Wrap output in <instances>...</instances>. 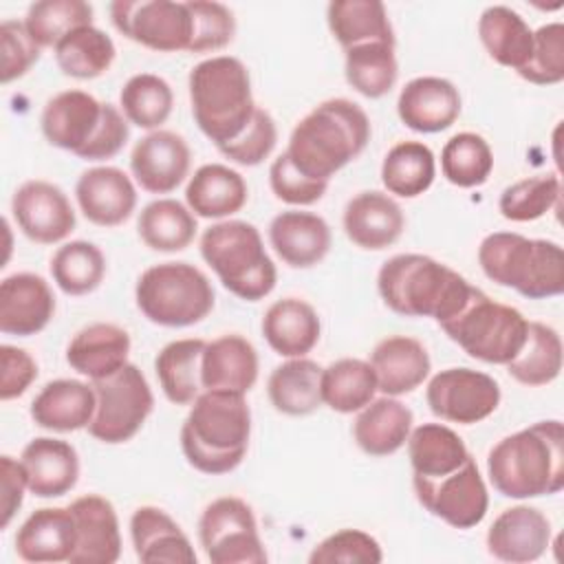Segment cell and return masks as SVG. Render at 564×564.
<instances>
[{
    "mask_svg": "<svg viewBox=\"0 0 564 564\" xmlns=\"http://www.w3.org/2000/svg\"><path fill=\"white\" fill-rule=\"evenodd\" d=\"M368 141L366 110L350 99L335 97L317 104L295 123L284 154L306 178L328 183L366 150Z\"/></svg>",
    "mask_w": 564,
    "mask_h": 564,
    "instance_id": "6da1fadb",
    "label": "cell"
},
{
    "mask_svg": "<svg viewBox=\"0 0 564 564\" xmlns=\"http://www.w3.org/2000/svg\"><path fill=\"white\" fill-rule=\"evenodd\" d=\"M487 476L513 500L553 496L564 487V425L538 421L500 438L487 454Z\"/></svg>",
    "mask_w": 564,
    "mask_h": 564,
    "instance_id": "7a4b0ae2",
    "label": "cell"
},
{
    "mask_svg": "<svg viewBox=\"0 0 564 564\" xmlns=\"http://www.w3.org/2000/svg\"><path fill=\"white\" fill-rule=\"evenodd\" d=\"M249 438L247 397L227 390H203L181 427V449L187 463L209 476L234 471L249 449Z\"/></svg>",
    "mask_w": 564,
    "mask_h": 564,
    "instance_id": "3957f363",
    "label": "cell"
},
{
    "mask_svg": "<svg viewBox=\"0 0 564 564\" xmlns=\"http://www.w3.org/2000/svg\"><path fill=\"white\" fill-rule=\"evenodd\" d=\"M383 304L403 317H432L438 326L454 317L474 286L458 271L423 253H399L377 273Z\"/></svg>",
    "mask_w": 564,
    "mask_h": 564,
    "instance_id": "277c9868",
    "label": "cell"
},
{
    "mask_svg": "<svg viewBox=\"0 0 564 564\" xmlns=\"http://www.w3.org/2000/svg\"><path fill=\"white\" fill-rule=\"evenodd\" d=\"M40 128L53 148L84 161L117 156L130 137L128 119L117 106L79 88L53 95L42 108Z\"/></svg>",
    "mask_w": 564,
    "mask_h": 564,
    "instance_id": "5b68a950",
    "label": "cell"
},
{
    "mask_svg": "<svg viewBox=\"0 0 564 564\" xmlns=\"http://www.w3.org/2000/svg\"><path fill=\"white\" fill-rule=\"evenodd\" d=\"M192 115L198 130L216 145L234 141L256 112L251 77L234 55L198 62L187 77Z\"/></svg>",
    "mask_w": 564,
    "mask_h": 564,
    "instance_id": "8992f818",
    "label": "cell"
},
{
    "mask_svg": "<svg viewBox=\"0 0 564 564\" xmlns=\"http://www.w3.org/2000/svg\"><path fill=\"white\" fill-rule=\"evenodd\" d=\"M478 264L491 282L529 300L557 297L564 291V251L553 240L494 231L478 247Z\"/></svg>",
    "mask_w": 564,
    "mask_h": 564,
    "instance_id": "52a82bcc",
    "label": "cell"
},
{
    "mask_svg": "<svg viewBox=\"0 0 564 564\" xmlns=\"http://www.w3.org/2000/svg\"><path fill=\"white\" fill-rule=\"evenodd\" d=\"M198 249L223 286L236 297L258 302L275 289L278 269L256 225L229 218L218 220L203 231Z\"/></svg>",
    "mask_w": 564,
    "mask_h": 564,
    "instance_id": "ba28073f",
    "label": "cell"
},
{
    "mask_svg": "<svg viewBox=\"0 0 564 564\" xmlns=\"http://www.w3.org/2000/svg\"><path fill=\"white\" fill-rule=\"evenodd\" d=\"M137 308L152 324L185 328L203 322L216 304L209 278L189 262L148 267L134 286Z\"/></svg>",
    "mask_w": 564,
    "mask_h": 564,
    "instance_id": "9c48e42d",
    "label": "cell"
},
{
    "mask_svg": "<svg viewBox=\"0 0 564 564\" xmlns=\"http://www.w3.org/2000/svg\"><path fill=\"white\" fill-rule=\"evenodd\" d=\"M441 328L469 357L507 366L527 341L529 319L518 308L496 302L474 286L463 308L443 322Z\"/></svg>",
    "mask_w": 564,
    "mask_h": 564,
    "instance_id": "30bf717a",
    "label": "cell"
},
{
    "mask_svg": "<svg viewBox=\"0 0 564 564\" xmlns=\"http://www.w3.org/2000/svg\"><path fill=\"white\" fill-rule=\"evenodd\" d=\"M97 408L86 427L93 438L106 445H119L137 436L154 410V394L145 375L134 364H126L117 372L90 381Z\"/></svg>",
    "mask_w": 564,
    "mask_h": 564,
    "instance_id": "8fae6325",
    "label": "cell"
},
{
    "mask_svg": "<svg viewBox=\"0 0 564 564\" xmlns=\"http://www.w3.org/2000/svg\"><path fill=\"white\" fill-rule=\"evenodd\" d=\"M198 540L212 564H264L267 551L251 507L236 496L212 500L198 518Z\"/></svg>",
    "mask_w": 564,
    "mask_h": 564,
    "instance_id": "7c38bea8",
    "label": "cell"
},
{
    "mask_svg": "<svg viewBox=\"0 0 564 564\" xmlns=\"http://www.w3.org/2000/svg\"><path fill=\"white\" fill-rule=\"evenodd\" d=\"M108 11L115 29L128 40L156 53H189L194 18L187 2L115 0Z\"/></svg>",
    "mask_w": 564,
    "mask_h": 564,
    "instance_id": "4fadbf2b",
    "label": "cell"
},
{
    "mask_svg": "<svg viewBox=\"0 0 564 564\" xmlns=\"http://www.w3.org/2000/svg\"><path fill=\"white\" fill-rule=\"evenodd\" d=\"M412 487L421 507L454 529H471L487 516L489 494L474 456L441 478L412 476Z\"/></svg>",
    "mask_w": 564,
    "mask_h": 564,
    "instance_id": "5bb4252c",
    "label": "cell"
},
{
    "mask_svg": "<svg viewBox=\"0 0 564 564\" xmlns=\"http://www.w3.org/2000/svg\"><path fill=\"white\" fill-rule=\"evenodd\" d=\"M498 381L474 368H445L425 388L430 412L447 423L474 425L491 416L500 405Z\"/></svg>",
    "mask_w": 564,
    "mask_h": 564,
    "instance_id": "9a60e30c",
    "label": "cell"
},
{
    "mask_svg": "<svg viewBox=\"0 0 564 564\" xmlns=\"http://www.w3.org/2000/svg\"><path fill=\"white\" fill-rule=\"evenodd\" d=\"M11 214L18 229L37 245L64 242L77 225L64 189L42 178L26 181L13 192Z\"/></svg>",
    "mask_w": 564,
    "mask_h": 564,
    "instance_id": "2e32d148",
    "label": "cell"
},
{
    "mask_svg": "<svg viewBox=\"0 0 564 564\" xmlns=\"http://www.w3.org/2000/svg\"><path fill=\"white\" fill-rule=\"evenodd\" d=\"M192 152L187 141L172 130H152L130 152V172L150 194L174 192L189 174Z\"/></svg>",
    "mask_w": 564,
    "mask_h": 564,
    "instance_id": "e0dca14e",
    "label": "cell"
},
{
    "mask_svg": "<svg viewBox=\"0 0 564 564\" xmlns=\"http://www.w3.org/2000/svg\"><path fill=\"white\" fill-rule=\"evenodd\" d=\"M75 198L88 223L97 227H119L137 207V187L123 170L95 165L79 174Z\"/></svg>",
    "mask_w": 564,
    "mask_h": 564,
    "instance_id": "ac0fdd59",
    "label": "cell"
},
{
    "mask_svg": "<svg viewBox=\"0 0 564 564\" xmlns=\"http://www.w3.org/2000/svg\"><path fill=\"white\" fill-rule=\"evenodd\" d=\"M551 520L535 507L505 509L487 531V551L500 562L527 564L540 560L551 546Z\"/></svg>",
    "mask_w": 564,
    "mask_h": 564,
    "instance_id": "d6986e66",
    "label": "cell"
},
{
    "mask_svg": "<svg viewBox=\"0 0 564 564\" xmlns=\"http://www.w3.org/2000/svg\"><path fill=\"white\" fill-rule=\"evenodd\" d=\"M55 315V295L37 273H13L0 282V330L31 337L42 333Z\"/></svg>",
    "mask_w": 564,
    "mask_h": 564,
    "instance_id": "ffe728a7",
    "label": "cell"
},
{
    "mask_svg": "<svg viewBox=\"0 0 564 564\" xmlns=\"http://www.w3.org/2000/svg\"><path fill=\"white\" fill-rule=\"evenodd\" d=\"M463 108L458 88L436 75L410 79L397 99V112L405 128L423 134H436L454 126Z\"/></svg>",
    "mask_w": 564,
    "mask_h": 564,
    "instance_id": "44dd1931",
    "label": "cell"
},
{
    "mask_svg": "<svg viewBox=\"0 0 564 564\" xmlns=\"http://www.w3.org/2000/svg\"><path fill=\"white\" fill-rule=\"evenodd\" d=\"M341 225L346 238L355 247L366 251H383L401 238L405 216L401 205L390 194L366 189L346 203Z\"/></svg>",
    "mask_w": 564,
    "mask_h": 564,
    "instance_id": "7402d4cb",
    "label": "cell"
},
{
    "mask_svg": "<svg viewBox=\"0 0 564 564\" xmlns=\"http://www.w3.org/2000/svg\"><path fill=\"white\" fill-rule=\"evenodd\" d=\"M68 507L77 527L70 564H115L121 555V531L112 502L99 494H86Z\"/></svg>",
    "mask_w": 564,
    "mask_h": 564,
    "instance_id": "603a6c76",
    "label": "cell"
},
{
    "mask_svg": "<svg viewBox=\"0 0 564 564\" xmlns=\"http://www.w3.org/2000/svg\"><path fill=\"white\" fill-rule=\"evenodd\" d=\"M269 242L284 264L293 269H311L328 256L333 234L319 214L286 209L273 216L269 225Z\"/></svg>",
    "mask_w": 564,
    "mask_h": 564,
    "instance_id": "cb8c5ba5",
    "label": "cell"
},
{
    "mask_svg": "<svg viewBox=\"0 0 564 564\" xmlns=\"http://www.w3.org/2000/svg\"><path fill=\"white\" fill-rule=\"evenodd\" d=\"M15 553L31 564L70 562L77 544V527L70 507L35 509L15 533Z\"/></svg>",
    "mask_w": 564,
    "mask_h": 564,
    "instance_id": "d4e9b609",
    "label": "cell"
},
{
    "mask_svg": "<svg viewBox=\"0 0 564 564\" xmlns=\"http://www.w3.org/2000/svg\"><path fill=\"white\" fill-rule=\"evenodd\" d=\"M29 491L37 498H59L79 480L77 449L53 436L29 441L20 454Z\"/></svg>",
    "mask_w": 564,
    "mask_h": 564,
    "instance_id": "484cf974",
    "label": "cell"
},
{
    "mask_svg": "<svg viewBox=\"0 0 564 564\" xmlns=\"http://www.w3.org/2000/svg\"><path fill=\"white\" fill-rule=\"evenodd\" d=\"M258 350L242 335L229 333L205 344L200 359L203 390L247 394L258 381Z\"/></svg>",
    "mask_w": 564,
    "mask_h": 564,
    "instance_id": "4316f807",
    "label": "cell"
},
{
    "mask_svg": "<svg viewBox=\"0 0 564 564\" xmlns=\"http://www.w3.org/2000/svg\"><path fill=\"white\" fill-rule=\"evenodd\" d=\"M134 555L145 564H196V553L181 524L163 509L143 505L130 518Z\"/></svg>",
    "mask_w": 564,
    "mask_h": 564,
    "instance_id": "83f0119b",
    "label": "cell"
},
{
    "mask_svg": "<svg viewBox=\"0 0 564 564\" xmlns=\"http://www.w3.org/2000/svg\"><path fill=\"white\" fill-rule=\"evenodd\" d=\"M370 366L375 370L379 392L401 397L423 386L432 370V359L419 339L390 335L372 348Z\"/></svg>",
    "mask_w": 564,
    "mask_h": 564,
    "instance_id": "f1b7e54d",
    "label": "cell"
},
{
    "mask_svg": "<svg viewBox=\"0 0 564 564\" xmlns=\"http://www.w3.org/2000/svg\"><path fill=\"white\" fill-rule=\"evenodd\" d=\"M97 408L93 383L79 379L48 381L31 401V419L48 432H77L90 425Z\"/></svg>",
    "mask_w": 564,
    "mask_h": 564,
    "instance_id": "f546056e",
    "label": "cell"
},
{
    "mask_svg": "<svg viewBox=\"0 0 564 564\" xmlns=\"http://www.w3.org/2000/svg\"><path fill=\"white\" fill-rule=\"evenodd\" d=\"M130 335L110 322H95L73 335L66 346V361L90 381L104 379L128 364Z\"/></svg>",
    "mask_w": 564,
    "mask_h": 564,
    "instance_id": "4dcf8cb0",
    "label": "cell"
},
{
    "mask_svg": "<svg viewBox=\"0 0 564 564\" xmlns=\"http://www.w3.org/2000/svg\"><path fill=\"white\" fill-rule=\"evenodd\" d=\"M262 335L280 357H306L319 341L322 322L317 311L300 297L273 302L262 317Z\"/></svg>",
    "mask_w": 564,
    "mask_h": 564,
    "instance_id": "1f68e13d",
    "label": "cell"
},
{
    "mask_svg": "<svg viewBox=\"0 0 564 564\" xmlns=\"http://www.w3.org/2000/svg\"><path fill=\"white\" fill-rule=\"evenodd\" d=\"M247 198L249 187L242 174L223 163L200 165L185 187V203L200 218L227 220L247 205Z\"/></svg>",
    "mask_w": 564,
    "mask_h": 564,
    "instance_id": "d6a6232c",
    "label": "cell"
},
{
    "mask_svg": "<svg viewBox=\"0 0 564 564\" xmlns=\"http://www.w3.org/2000/svg\"><path fill=\"white\" fill-rule=\"evenodd\" d=\"M412 423V410L397 397L383 394L359 410L352 423V438L368 456H390L408 443Z\"/></svg>",
    "mask_w": 564,
    "mask_h": 564,
    "instance_id": "836d02e7",
    "label": "cell"
},
{
    "mask_svg": "<svg viewBox=\"0 0 564 564\" xmlns=\"http://www.w3.org/2000/svg\"><path fill=\"white\" fill-rule=\"evenodd\" d=\"M478 40L496 64L516 73L524 68L533 51V29L518 11L505 4H491L480 13Z\"/></svg>",
    "mask_w": 564,
    "mask_h": 564,
    "instance_id": "e575fe53",
    "label": "cell"
},
{
    "mask_svg": "<svg viewBox=\"0 0 564 564\" xmlns=\"http://www.w3.org/2000/svg\"><path fill=\"white\" fill-rule=\"evenodd\" d=\"M322 366L308 357H293L275 366L267 381L271 405L286 416H306L324 405Z\"/></svg>",
    "mask_w": 564,
    "mask_h": 564,
    "instance_id": "d590c367",
    "label": "cell"
},
{
    "mask_svg": "<svg viewBox=\"0 0 564 564\" xmlns=\"http://www.w3.org/2000/svg\"><path fill=\"white\" fill-rule=\"evenodd\" d=\"M205 339L185 337L165 344L156 359L154 372L165 399L174 405H192L203 392L200 383V359Z\"/></svg>",
    "mask_w": 564,
    "mask_h": 564,
    "instance_id": "8d00e7d4",
    "label": "cell"
},
{
    "mask_svg": "<svg viewBox=\"0 0 564 564\" xmlns=\"http://www.w3.org/2000/svg\"><path fill=\"white\" fill-rule=\"evenodd\" d=\"M405 445L412 476L419 478H441L471 458L465 441L443 423L412 427Z\"/></svg>",
    "mask_w": 564,
    "mask_h": 564,
    "instance_id": "74e56055",
    "label": "cell"
},
{
    "mask_svg": "<svg viewBox=\"0 0 564 564\" xmlns=\"http://www.w3.org/2000/svg\"><path fill=\"white\" fill-rule=\"evenodd\" d=\"M141 242L159 253H176L187 249L198 231L194 212L174 198H156L148 203L137 220Z\"/></svg>",
    "mask_w": 564,
    "mask_h": 564,
    "instance_id": "f35d334b",
    "label": "cell"
},
{
    "mask_svg": "<svg viewBox=\"0 0 564 564\" xmlns=\"http://www.w3.org/2000/svg\"><path fill=\"white\" fill-rule=\"evenodd\" d=\"M326 22L344 51L366 42L397 44L388 11L377 0H333L326 7Z\"/></svg>",
    "mask_w": 564,
    "mask_h": 564,
    "instance_id": "ab89813d",
    "label": "cell"
},
{
    "mask_svg": "<svg viewBox=\"0 0 564 564\" xmlns=\"http://www.w3.org/2000/svg\"><path fill=\"white\" fill-rule=\"evenodd\" d=\"M436 178V156L423 141L394 143L381 163V183L388 194L416 198L425 194Z\"/></svg>",
    "mask_w": 564,
    "mask_h": 564,
    "instance_id": "60d3db41",
    "label": "cell"
},
{
    "mask_svg": "<svg viewBox=\"0 0 564 564\" xmlns=\"http://www.w3.org/2000/svg\"><path fill=\"white\" fill-rule=\"evenodd\" d=\"M344 75L348 86L368 99L388 95L399 77L394 42H366L346 48Z\"/></svg>",
    "mask_w": 564,
    "mask_h": 564,
    "instance_id": "b9f144b4",
    "label": "cell"
},
{
    "mask_svg": "<svg viewBox=\"0 0 564 564\" xmlns=\"http://www.w3.org/2000/svg\"><path fill=\"white\" fill-rule=\"evenodd\" d=\"M55 62L66 77L95 79L108 73L115 62L117 46L112 37L95 24L79 26L62 37L55 48Z\"/></svg>",
    "mask_w": 564,
    "mask_h": 564,
    "instance_id": "7bdbcfd3",
    "label": "cell"
},
{
    "mask_svg": "<svg viewBox=\"0 0 564 564\" xmlns=\"http://www.w3.org/2000/svg\"><path fill=\"white\" fill-rule=\"evenodd\" d=\"M377 390V377L370 361L344 357L322 370V401L333 412H359L375 399Z\"/></svg>",
    "mask_w": 564,
    "mask_h": 564,
    "instance_id": "ee69618b",
    "label": "cell"
},
{
    "mask_svg": "<svg viewBox=\"0 0 564 564\" xmlns=\"http://www.w3.org/2000/svg\"><path fill=\"white\" fill-rule=\"evenodd\" d=\"M509 377L529 388L553 383L562 372L560 333L542 322H529L522 350L507 364Z\"/></svg>",
    "mask_w": 564,
    "mask_h": 564,
    "instance_id": "f6af8a7d",
    "label": "cell"
},
{
    "mask_svg": "<svg viewBox=\"0 0 564 564\" xmlns=\"http://www.w3.org/2000/svg\"><path fill=\"white\" fill-rule=\"evenodd\" d=\"M48 269L62 293L88 295L104 282L106 256L95 242L70 240L57 247Z\"/></svg>",
    "mask_w": 564,
    "mask_h": 564,
    "instance_id": "bcb514c9",
    "label": "cell"
},
{
    "mask_svg": "<svg viewBox=\"0 0 564 564\" xmlns=\"http://www.w3.org/2000/svg\"><path fill=\"white\" fill-rule=\"evenodd\" d=\"M174 108L172 86L154 73L132 75L119 93V110L128 123L148 132L161 130Z\"/></svg>",
    "mask_w": 564,
    "mask_h": 564,
    "instance_id": "7dc6e473",
    "label": "cell"
},
{
    "mask_svg": "<svg viewBox=\"0 0 564 564\" xmlns=\"http://www.w3.org/2000/svg\"><path fill=\"white\" fill-rule=\"evenodd\" d=\"M494 170V152L485 137L476 132H458L445 141L441 150L443 176L463 189L480 187Z\"/></svg>",
    "mask_w": 564,
    "mask_h": 564,
    "instance_id": "c3c4849f",
    "label": "cell"
},
{
    "mask_svg": "<svg viewBox=\"0 0 564 564\" xmlns=\"http://www.w3.org/2000/svg\"><path fill=\"white\" fill-rule=\"evenodd\" d=\"M93 15L84 0H40L26 9L22 22L40 48H55L70 31L93 24Z\"/></svg>",
    "mask_w": 564,
    "mask_h": 564,
    "instance_id": "681fc988",
    "label": "cell"
},
{
    "mask_svg": "<svg viewBox=\"0 0 564 564\" xmlns=\"http://www.w3.org/2000/svg\"><path fill=\"white\" fill-rule=\"evenodd\" d=\"M562 181L557 174L527 176L502 189L498 209L511 223H529L549 214L560 205Z\"/></svg>",
    "mask_w": 564,
    "mask_h": 564,
    "instance_id": "f907efd6",
    "label": "cell"
},
{
    "mask_svg": "<svg viewBox=\"0 0 564 564\" xmlns=\"http://www.w3.org/2000/svg\"><path fill=\"white\" fill-rule=\"evenodd\" d=\"M518 75L538 86H553L564 79V24L549 22L533 31V51Z\"/></svg>",
    "mask_w": 564,
    "mask_h": 564,
    "instance_id": "816d5d0a",
    "label": "cell"
},
{
    "mask_svg": "<svg viewBox=\"0 0 564 564\" xmlns=\"http://www.w3.org/2000/svg\"><path fill=\"white\" fill-rule=\"evenodd\" d=\"M383 551L379 542L359 529H339L313 546L311 564H379Z\"/></svg>",
    "mask_w": 564,
    "mask_h": 564,
    "instance_id": "f5cc1de1",
    "label": "cell"
},
{
    "mask_svg": "<svg viewBox=\"0 0 564 564\" xmlns=\"http://www.w3.org/2000/svg\"><path fill=\"white\" fill-rule=\"evenodd\" d=\"M194 18V35L189 53H216L231 44L236 35V18L229 7L214 0H187Z\"/></svg>",
    "mask_w": 564,
    "mask_h": 564,
    "instance_id": "db71d44e",
    "label": "cell"
},
{
    "mask_svg": "<svg viewBox=\"0 0 564 564\" xmlns=\"http://www.w3.org/2000/svg\"><path fill=\"white\" fill-rule=\"evenodd\" d=\"M275 143H278V126L273 117L264 108H256L247 128L234 141L220 145L218 152L238 165L253 167L271 156Z\"/></svg>",
    "mask_w": 564,
    "mask_h": 564,
    "instance_id": "11a10c76",
    "label": "cell"
},
{
    "mask_svg": "<svg viewBox=\"0 0 564 564\" xmlns=\"http://www.w3.org/2000/svg\"><path fill=\"white\" fill-rule=\"evenodd\" d=\"M0 51H2V66L0 79L2 84H11L24 77L31 66L40 59V46L26 31L24 22L20 20H2L0 24Z\"/></svg>",
    "mask_w": 564,
    "mask_h": 564,
    "instance_id": "9f6ffc18",
    "label": "cell"
},
{
    "mask_svg": "<svg viewBox=\"0 0 564 564\" xmlns=\"http://www.w3.org/2000/svg\"><path fill=\"white\" fill-rule=\"evenodd\" d=\"M269 185L275 198L297 207H306L322 200V196L328 189V183L306 178L302 172H297L284 152L275 156L269 167Z\"/></svg>",
    "mask_w": 564,
    "mask_h": 564,
    "instance_id": "6f0895ef",
    "label": "cell"
},
{
    "mask_svg": "<svg viewBox=\"0 0 564 564\" xmlns=\"http://www.w3.org/2000/svg\"><path fill=\"white\" fill-rule=\"evenodd\" d=\"M0 364H2V375H0L2 401L22 397L31 388V383L37 379V361L24 348L2 344Z\"/></svg>",
    "mask_w": 564,
    "mask_h": 564,
    "instance_id": "680465c9",
    "label": "cell"
},
{
    "mask_svg": "<svg viewBox=\"0 0 564 564\" xmlns=\"http://www.w3.org/2000/svg\"><path fill=\"white\" fill-rule=\"evenodd\" d=\"M24 491H29L26 474L13 456H0V529H7L24 502Z\"/></svg>",
    "mask_w": 564,
    "mask_h": 564,
    "instance_id": "91938a15",
    "label": "cell"
}]
</instances>
